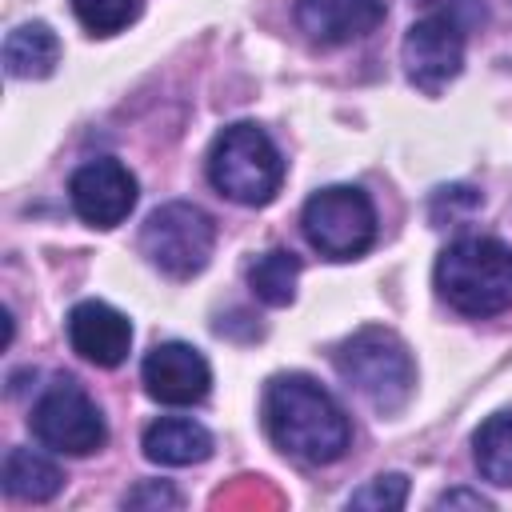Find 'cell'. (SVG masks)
Wrapping results in <instances>:
<instances>
[{"label": "cell", "mask_w": 512, "mask_h": 512, "mask_svg": "<svg viewBox=\"0 0 512 512\" xmlns=\"http://www.w3.org/2000/svg\"><path fill=\"white\" fill-rule=\"evenodd\" d=\"M264 428L272 444L304 464H332L352 444L344 408L300 372H280L264 388Z\"/></svg>", "instance_id": "cell-1"}, {"label": "cell", "mask_w": 512, "mask_h": 512, "mask_svg": "<svg viewBox=\"0 0 512 512\" xmlns=\"http://www.w3.org/2000/svg\"><path fill=\"white\" fill-rule=\"evenodd\" d=\"M436 292L464 316H496L512 304V248L496 236H460L436 260Z\"/></svg>", "instance_id": "cell-2"}, {"label": "cell", "mask_w": 512, "mask_h": 512, "mask_svg": "<svg viewBox=\"0 0 512 512\" xmlns=\"http://www.w3.org/2000/svg\"><path fill=\"white\" fill-rule=\"evenodd\" d=\"M336 372L380 412L396 416L416 388V364L408 344L392 328H360L336 348Z\"/></svg>", "instance_id": "cell-3"}, {"label": "cell", "mask_w": 512, "mask_h": 512, "mask_svg": "<svg viewBox=\"0 0 512 512\" xmlns=\"http://www.w3.org/2000/svg\"><path fill=\"white\" fill-rule=\"evenodd\" d=\"M208 180L220 196L260 208L280 192L284 160L260 124H228L208 152Z\"/></svg>", "instance_id": "cell-4"}, {"label": "cell", "mask_w": 512, "mask_h": 512, "mask_svg": "<svg viewBox=\"0 0 512 512\" xmlns=\"http://www.w3.org/2000/svg\"><path fill=\"white\" fill-rule=\"evenodd\" d=\"M308 244L328 260H356L376 240V208L364 188L332 184L308 196L300 212Z\"/></svg>", "instance_id": "cell-5"}, {"label": "cell", "mask_w": 512, "mask_h": 512, "mask_svg": "<svg viewBox=\"0 0 512 512\" xmlns=\"http://www.w3.org/2000/svg\"><path fill=\"white\" fill-rule=\"evenodd\" d=\"M212 244H216L212 216L188 200L160 204L156 212H148L140 228V252L152 260V268H160L172 280L196 276L212 256Z\"/></svg>", "instance_id": "cell-6"}, {"label": "cell", "mask_w": 512, "mask_h": 512, "mask_svg": "<svg viewBox=\"0 0 512 512\" xmlns=\"http://www.w3.org/2000/svg\"><path fill=\"white\" fill-rule=\"evenodd\" d=\"M32 432L40 444L64 456H88L108 436L96 400L72 376H56L40 392V400L32 404Z\"/></svg>", "instance_id": "cell-7"}, {"label": "cell", "mask_w": 512, "mask_h": 512, "mask_svg": "<svg viewBox=\"0 0 512 512\" xmlns=\"http://www.w3.org/2000/svg\"><path fill=\"white\" fill-rule=\"evenodd\" d=\"M464 36H468V28L448 12H428L424 20H416L400 44L408 80L420 92L436 96L464 68Z\"/></svg>", "instance_id": "cell-8"}, {"label": "cell", "mask_w": 512, "mask_h": 512, "mask_svg": "<svg viewBox=\"0 0 512 512\" xmlns=\"http://www.w3.org/2000/svg\"><path fill=\"white\" fill-rule=\"evenodd\" d=\"M68 200L76 208V216L92 228H116L120 220H128V212L136 208V176L112 160H88L72 172L68 180Z\"/></svg>", "instance_id": "cell-9"}, {"label": "cell", "mask_w": 512, "mask_h": 512, "mask_svg": "<svg viewBox=\"0 0 512 512\" xmlns=\"http://www.w3.org/2000/svg\"><path fill=\"white\" fill-rule=\"evenodd\" d=\"M140 380H144V392H148L152 400L184 408V404H200V400L208 396V388H212V368H208V360H204L192 344H184V340H164V344H156V348L144 356Z\"/></svg>", "instance_id": "cell-10"}, {"label": "cell", "mask_w": 512, "mask_h": 512, "mask_svg": "<svg viewBox=\"0 0 512 512\" xmlns=\"http://www.w3.org/2000/svg\"><path fill=\"white\" fill-rule=\"evenodd\" d=\"M68 344L88 364L116 368V364H124V356L132 348V324L124 312H116L104 300H80L68 312Z\"/></svg>", "instance_id": "cell-11"}, {"label": "cell", "mask_w": 512, "mask_h": 512, "mask_svg": "<svg viewBox=\"0 0 512 512\" xmlns=\"http://www.w3.org/2000/svg\"><path fill=\"white\" fill-rule=\"evenodd\" d=\"M384 20V0H296V24L312 44H348Z\"/></svg>", "instance_id": "cell-12"}, {"label": "cell", "mask_w": 512, "mask_h": 512, "mask_svg": "<svg viewBox=\"0 0 512 512\" xmlns=\"http://www.w3.org/2000/svg\"><path fill=\"white\" fill-rule=\"evenodd\" d=\"M144 456L164 468H184L200 464L212 456V432L188 416H160L144 428Z\"/></svg>", "instance_id": "cell-13"}, {"label": "cell", "mask_w": 512, "mask_h": 512, "mask_svg": "<svg viewBox=\"0 0 512 512\" xmlns=\"http://www.w3.org/2000/svg\"><path fill=\"white\" fill-rule=\"evenodd\" d=\"M60 64V40L48 24L32 20L8 32L4 40V68L12 80H44Z\"/></svg>", "instance_id": "cell-14"}, {"label": "cell", "mask_w": 512, "mask_h": 512, "mask_svg": "<svg viewBox=\"0 0 512 512\" xmlns=\"http://www.w3.org/2000/svg\"><path fill=\"white\" fill-rule=\"evenodd\" d=\"M60 488H64V472H60L48 456H40V452H32V448H12V452L4 456V492H8L12 500L44 504V500H52Z\"/></svg>", "instance_id": "cell-15"}, {"label": "cell", "mask_w": 512, "mask_h": 512, "mask_svg": "<svg viewBox=\"0 0 512 512\" xmlns=\"http://www.w3.org/2000/svg\"><path fill=\"white\" fill-rule=\"evenodd\" d=\"M296 280H300V256L288 248H272L264 252L252 268H248V288L260 304L268 308H284L296 296Z\"/></svg>", "instance_id": "cell-16"}, {"label": "cell", "mask_w": 512, "mask_h": 512, "mask_svg": "<svg viewBox=\"0 0 512 512\" xmlns=\"http://www.w3.org/2000/svg\"><path fill=\"white\" fill-rule=\"evenodd\" d=\"M472 448H476L480 476L492 480V484H500V488H512V412L488 416L476 428Z\"/></svg>", "instance_id": "cell-17"}, {"label": "cell", "mask_w": 512, "mask_h": 512, "mask_svg": "<svg viewBox=\"0 0 512 512\" xmlns=\"http://www.w3.org/2000/svg\"><path fill=\"white\" fill-rule=\"evenodd\" d=\"M72 12L92 36H112L140 16V0H72Z\"/></svg>", "instance_id": "cell-18"}, {"label": "cell", "mask_w": 512, "mask_h": 512, "mask_svg": "<svg viewBox=\"0 0 512 512\" xmlns=\"http://www.w3.org/2000/svg\"><path fill=\"white\" fill-rule=\"evenodd\" d=\"M408 500V480L400 472H388V476H376L368 480L360 492H352L348 508H372V512H392Z\"/></svg>", "instance_id": "cell-19"}, {"label": "cell", "mask_w": 512, "mask_h": 512, "mask_svg": "<svg viewBox=\"0 0 512 512\" xmlns=\"http://www.w3.org/2000/svg\"><path fill=\"white\" fill-rule=\"evenodd\" d=\"M128 508H176L180 504V496L168 488V484H160V480H152V484H140L136 492H128V500H124Z\"/></svg>", "instance_id": "cell-20"}, {"label": "cell", "mask_w": 512, "mask_h": 512, "mask_svg": "<svg viewBox=\"0 0 512 512\" xmlns=\"http://www.w3.org/2000/svg\"><path fill=\"white\" fill-rule=\"evenodd\" d=\"M476 204H480V196H476L472 188H440L436 200H432V216H440V212L448 208V220H456V208L472 212Z\"/></svg>", "instance_id": "cell-21"}, {"label": "cell", "mask_w": 512, "mask_h": 512, "mask_svg": "<svg viewBox=\"0 0 512 512\" xmlns=\"http://www.w3.org/2000/svg\"><path fill=\"white\" fill-rule=\"evenodd\" d=\"M432 12H448V16H456L464 28H472V24H484V8H480V0H424Z\"/></svg>", "instance_id": "cell-22"}, {"label": "cell", "mask_w": 512, "mask_h": 512, "mask_svg": "<svg viewBox=\"0 0 512 512\" xmlns=\"http://www.w3.org/2000/svg\"><path fill=\"white\" fill-rule=\"evenodd\" d=\"M452 504H468V508H488V500L480 492H444L436 500V508H452Z\"/></svg>", "instance_id": "cell-23"}]
</instances>
